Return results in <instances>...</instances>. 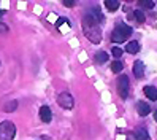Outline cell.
<instances>
[{"mask_svg": "<svg viewBox=\"0 0 157 140\" xmlns=\"http://www.w3.org/2000/svg\"><path fill=\"white\" fill-rule=\"evenodd\" d=\"M113 56H114L116 59H119V58L122 56V51L119 50V48H113Z\"/></svg>", "mask_w": 157, "mask_h": 140, "instance_id": "19", "label": "cell"}, {"mask_svg": "<svg viewBox=\"0 0 157 140\" xmlns=\"http://www.w3.org/2000/svg\"><path fill=\"white\" fill-rule=\"evenodd\" d=\"M57 104L65 110H71L75 100H73V96L70 94V92H60V94L57 96Z\"/></svg>", "mask_w": 157, "mask_h": 140, "instance_id": "4", "label": "cell"}, {"mask_svg": "<svg viewBox=\"0 0 157 140\" xmlns=\"http://www.w3.org/2000/svg\"><path fill=\"white\" fill-rule=\"evenodd\" d=\"M127 140H136L135 134H128V135H127Z\"/></svg>", "mask_w": 157, "mask_h": 140, "instance_id": "23", "label": "cell"}, {"mask_svg": "<svg viewBox=\"0 0 157 140\" xmlns=\"http://www.w3.org/2000/svg\"><path fill=\"white\" fill-rule=\"evenodd\" d=\"M2 14H3V11H2V10H0V18H2Z\"/></svg>", "mask_w": 157, "mask_h": 140, "instance_id": "25", "label": "cell"}, {"mask_svg": "<svg viewBox=\"0 0 157 140\" xmlns=\"http://www.w3.org/2000/svg\"><path fill=\"white\" fill-rule=\"evenodd\" d=\"M0 32H8V26L0 21Z\"/></svg>", "mask_w": 157, "mask_h": 140, "instance_id": "22", "label": "cell"}, {"mask_svg": "<svg viewBox=\"0 0 157 140\" xmlns=\"http://www.w3.org/2000/svg\"><path fill=\"white\" fill-rule=\"evenodd\" d=\"M82 30H84L86 38H89L92 43H95V45L100 43V40H101L100 26L90 14H86L84 18H82Z\"/></svg>", "mask_w": 157, "mask_h": 140, "instance_id": "1", "label": "cell"}, {"mask_svg": "<svg viewBox=\"0 0 157 140\" xmlns=\"http://www.w3.org/2000/svg\"><path fill=\"white\" fill-rule=\"evenodd\" d=\"M95 61H97L98 64H105V62L108 61V54H106L105 51H98V53L95 54Z\"/></svg>", "mask_w": 157, "mask_h": 140, "instance_id": "14", "label": "cell"}, {"mask_svg": "<svg viewBox=\"0 0 157 140\" xmlns=\"http://www.w3.org/2000/svg\"><path fill=\"white\" fill-rule=\"evenodd\" d=\"M89 14L92 16V18H94V19L100 24V22H103V19H105V18H103V14H101V11H100V8L98 6H94V8H92V10L89 11Z\"/></svg>", "mask_w": 157, "mask_h": 140, "instance_id": "9", "label": "cell"}, {"mask_svg": "<svg viewBox=\"0 0 157 140\" xmlns=\"http://www.w3.org/2000/svg\"><path fill=\"white\" fill-rule=\"evenodd\" d=\"M63 6H68V8H71L73 5H75V2H73V0H63Z\"/></svg>", "mask_w": 157, "mask_h": 140, "instance_id": "21", "label": "cell"}, {"mask_svg": "<svg viewBox=\"0 0 157 140\" xmlns=\"http://www.w3.org/2000/svg\"><path fill=\"white\" fill-rule=\"evenodd\" d=\"M125 50H127V53H130V54H136L138 51H140V43L138 42H128L127 46H125Z\"/></svg>", "mask_w": 157, "mask_h": 140, "instance_id": "11", "label": "cell"}, {"mask_svg": "<svg viewBox=\"0 0 157 140\" xmlns=\"http://www.w3.org/2000/svg\"><path fill=\"white\" fill-rule=\"evenodd\" d=\"M16 108H17V102H16V100H11V102H8V104H5L3 111H6V113H11V111H14Z\"/></svg>", "mask_w": 157, "mask_h": 140, "instance_id": "13", "label": "cell"}, {"mask_svg": "<svg viewBox=\"0 0 157 140\" xmlns=\"http://www.w3.org/2000/svg\"><path fill=\"white\" fill-rule=\"evenodd\" d=\"M63 22H68V19H67V18H59V19H57V22H56V27H60Z\"/></svg>", "mask_w": 157, "mask_h": 140, "instance_id": "20", "label": "cell"}, {"mask_svg": "<svg viewBox=\"0 0 157 140\" xmlns=\"http://www.w3.org/2000/svg\"><path fill=\"white\" fill-rule=\"evenodd\" d=\"M132 35V27L130 26H125V24H119L116 29L111 34V40L114 43H124L128 37Z\"/></svg>", "mask_w": 157, "mask_h": 140, "instance_id": "2", "label": "cell"}, {"mask_svg": "<svg viewBox=\"0 0 157 140\" xmlns=\"http://www.w3.org/2000/svg\"><path fill=\"white\" fill-rule=\"evenodd\" d=\"M133 16H135V19L138 21V22H144V14H143V11H140V10H135L133 11Z\"/></svg>", "mask_w": 157, "mask_h": 140, "instance_id": "18", "label": "cell"}, {"mask_svg": "<svg viewBox=\"0 0 157 140\" xmlns=\"http://www.w3.org/2000/svg\"><path fill=\"white\" fill-rule=\"evenodd\" d=\"M133 75L136 78H141L144 75V64L141 61H135V64H133Z\"/></svg>", "mask_w": 157, "mask_h": 140, "instance_id": "8", "label": "cell"}, {"mask_svg": "<svg viewBox=\"0 0 157 140\" xmlns=\"http://www.w3.org/2000/svg\"><path fill=\"white\" fill-rule=\"evenodd\" d=\"M117 92H119V96H121V99H127V96H128V78H127V75H119Z\"/></svg>", "mask_w": 157, "mask_h": 140, "instance_id": "5", "label": "cell"}, {"mask_svg": "<svg viewBox=\"0 0 157 140\" xmlns=\"http://www.w3.org/2000/svg\"><path fill=\"white\" fill-rule=\"evenodd\" d=\"M105 6L108 8L109 11H116L117 8H119V2H117V0H106Z\"/></svg>", "mask_w": 157, "mask_h": 140, "instance_id": "12", "label": "cell"}, {"mask_svg": "<svg viewBox=\"0 0 157 140\" xmlns=\"http://www.w3.org/2000/svg\"><path fill=\"white\" fill-rule=\"evenodd\" d=\"M154 118H155V121H157V110L154 111Z\"/></svg>", "mask_w": 157, "mask_h": 140, "instance_id": "24", "label": "cell"}, {"mask_svg": "<svg viewBox=\"0 0 157 140\" xmlns=\"http://www.w3.org/2000/svg\"><path fill=\"white\" fill-rule=\"evenodd\" d=\"M135 137H136V140H149V135H147L146 129H138Z\"/></svg>", "mask_w": 157, "mask_h": 140, "instance_id": "15", "label": "cell"}, {"mask_svg": "<svg viewBox=\"0 0 157 140\" xmlns=\"http://www.w3.org/2000/svg\"><path fill=\"white\" fill-rule=\"evenodd\" d=\"M144 94L147 96V99H151V100H157V88L154 86H144Z\"/></svg>", "mask_w": 157, "mask_h": 140, "instance_id": "10", "label": "cell"}, {"mask_svg": "<svg viewBox=\"0 0 157 140\" xmlns=\"http://www.w3.org/2000/svg\"><path fill=\"white\" fill-rule=\"evenodd\" d=\"M136 111H138V115H140V116H146V115L151 113V107L147 105L146 102H138V104H136Z\"/></svg>", "mask_w": 157, "mask_h": 140, "instance_id": "7", "label": "cell"}, {"mask_svg": "<svg viewBox=\"0 0 157 140\" xmlns=\"http://www.w3.org/2000/svg\"><path fill=\"white\" fill-rule=\"evenodd\" d=\"M16 137V126L13 121L0 123V140H13Z\"/></svg>", "mask_w": 157, "mask_h": 140, "instance_id": "3", "label": "cell"}, {"mask_svg": "<svg viewBox=\"0 0 157 140\" xmlns=\"http://www.w3.org/2000/svg\"><path fill=\"white\" fill-rule=\"evenodd\" d=\"M124 69V65H122V62H119V61H114L113 64H111V70L114 72V73H119Z\"/></svg>", "mask_w": 157, "mask_h": 140, "instance_id": "17", "label": "cell"}, {"mask_svg": "<svg viewBox=\"0 0 157 140\" xmlns=\"http://www.w3.org/2000/svg\"><path fill=\"white\" fill-rule=\"evenodd\" d=\"M138 6L146 8V10H151V8H154V2L152 0H140V2H138Z\"/></svg>", "mask_w": 157, "mask_h": 140, "instance_id": "16", "label": "cell"}, {"mask_svg": "<svg viewBox=\"0 0 157 140\" xmlns=\"http://www.w3.org/2000/svg\"><path fill=\"white\" fill-rule=\"evenodd\" d=\"M40 118L43 123H51V119H52V113H51V108L48 105H43L40 108Z\"/></svg>", "mask_w": 157, "mask_h": 140, "instance_id": "6", "label": "cell"}]
</instances>
